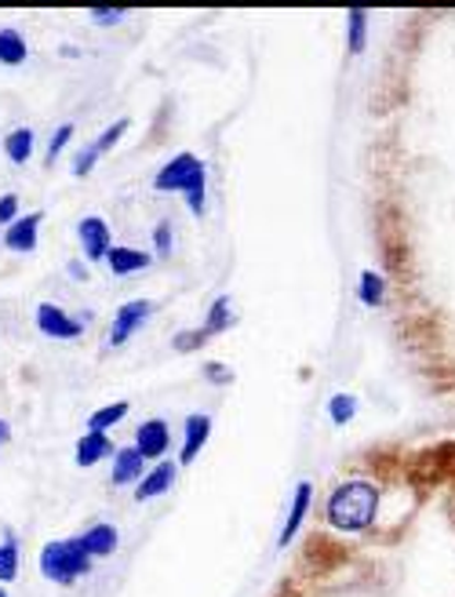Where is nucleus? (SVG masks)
<instances>
[{
    "instance_id": "b1692460",
    "label": "nucleus",
    "mask_w": 455,
    "mask_h": 597,
    "mask_svg": "<svg viewBox=\"0 0 455 597\" xmlns=\"http://www.w3.org/2000/svg\"><path fill=\"white\" fill-rule=\"evenodd\" d=\"M354 416H357V397L354 394H332V397H328V419H332L335 427L354 423Z\"/></svg>"
},
{
    "instance_id": "4468645a",
    "label": "nucleus",
    "mask_w": 455,
    "mask_h": 597,
    "mask_svg": "<svg viewBox=\"0 0 455 597\" xmlns=\"http://www.w3.org/2000/svg\"><path fill=\"white\" fill-rule=\"evenodd\" d=\"M150 262H153L150 251H139V248H128V245H113L110 256H106V267H110L113 278H132V273H143Z\"/></svg>"
},
{
    "instance_id": "f3484780",
    "label": "nucleus",
    "mask_w": 455,
    "mask_h": 597,
    "mask_svg": "<svg viewBox=\"0 0 455 597\" xmlns=\"http://www.w3.org/2000/svg\"><path fill=\"white\" fill-rule=\"evenodd\" d=\"M19 565H22V547H19V536L4 532V539H0V583H15L19 579Z\"/></svg>"
},
{
    "instance_id": "c756f323",
    "label": "nucleus",
    "mask_w": 455,
    "mask_h": 597,
    "mask_svg": "<svg viewBox=\"0 0 455 597\" xmlns=\"http://www.w3.org/2000/svg\"><path fill=\"white\" fill-rule=\"evenodd\" d=\"M99 165V149H95V143L91 146H84V149H77V157H73V176L77 179H84V176H91V168Z\"/></svg>"
},
{
    "instance_id": "bb28decb",
    "label": "nucleus",
    "mask_w": 455,
    "mask_h": 597,
    "mask_svg": "<svg viewBox=\"0 0 455 597\" xmlns=\"http://www.w3.org/2000/svg\"><path fill=\"white\" fill-rule=\"evenodd\" d=\"M204 342H208V336H204V328H182L172 336V347L179 353H190V350H201Z\"/></svg>"
},
{
    "instance_id": "a878e982",
    "label": "nucleus",
    "mask_w": 455,
    "mask_h": 597,
    "mask_svg": "<svg viewBox=\"0 0 455 597\" xmlns=\"http://www.w3.org/2000/svg\"><path fill=\"white\" fill-rule=\"evenodd\" d=\"M172 248H175L172 223H157L153 226V256L157 259H172Z\"/></svg>"
},
{
    "instance_id": "c85d7f7f",
    "label": "nucleus",
    "mask_w": 455,
    "mask_h": 597,
    "mask_svg": "<svg viewBox=\"0 0 455 597\" xmlns=\"http://www.w3.org/2000/svg\"><path fill=\"white\" fill-rule=\"evenodd\" d=\"M88 19L95 22V26L110 30V26H117V22L128 19V11H124V8H91V11H88Z\"/></svg>"
},
{
    "instance_id": "0eeeda50",
    "label": "nucleus",
    "mask_w": 455,
    "mask_h": 597,
    "mask_svg": "<svg viewBox=\"0 0 455 597\" xmlns=\"http://www.w3.org/2000/svg\"><path fill=\"white\" fill-rule=\"evenodd\" d=\"M310 507H314V485H310V481H299V485H295V492H292L288 518H284V528H281V536H277V547L281 550H288L295 543V536L303 532L306 518H310Z\"/></svg>"
},
{
    "instance_id": "6ab92c4d",
    "label": "nucleus",
    "mask_w": 455,
    "mask_h": 597,
    "mask_svg": "<svg viewBox=\"0 0 455 597\" xmlns=\"http://www.w3.org/2000/svg\"><path fill=\"white\" fill-rule=\"evenodd\" d=\"M364 44H368V11L350 8L346 11V52L361 55Z\"/></svg>"
},
{
    "instance_id": "6e6552de",
    "label": "nucleus",
    "mask_w": 455,
    "mask_h": 597,
    "mask_svg": "<svg viewBox=\"0 0 455 597\" xmlns=\"http://www.w3.org/2000/svg\"><path fill=\"white\" fill-rule=\"evenodd\" d=\"M208 433H212V416L204 412H193L182 423V448H179V466H190L193 459L201 455V448L208 444Z\"/></svg>"
},
{
    "instance_id": "2f4dec72",
    "label": "nucleus",
    "mask_w": 455,
    "mask_h": 597,
    "mask_svg": "<svg viewBox=\"0 0 455 597\" xmlns=\"http://www.w3.org/2000/svg\"><path fill=\"white\" fill-rule=\"evenodd\" d=\"M15 219H19V198L15 193H4V198H0V226L8 229Z\"/></svg>"
},
{
    "instance_id": "423d86ee",
    "label": "nucleus",
    "mask_w": 455,
    "mask_h": 597,
    "mask_svg": "<svg viewBox=\"0 0 455 597\" xmlns=\"http://www.w3.org/2000/svg\"><path fill=\"white\" fill-rule=\"evenodd\" d=\"M197 168H204V160L197 154H175L168 165L153 176L157 193H182L190 187V179L197 176Z\"/></svg>"
},
{
    "instance_id": "7ed1b4c3",
    "label": "nucleus",
    "mask_w": 455,
    "mask_h": 597,
    "mask_svg": "<svg viewBox=\"0 0 455 597\" xmlns=\"http://www.w3.org/2000/svg\"><path fill=\"white\" fill-rule=\"evenodd\" d=\"M153 303L150 298H128V303H124L117 314H113V320H110V350H121L124 342H128L135 331H139L146 320L153 317Z\"/></svg>"
},
{
    "instance_id": "9b49d317",
    "label": "nucleus",
    "mask_w": 455,
    "mask_h": 597,
    "mask_svg": "<svg viewBox=\"0 0 455 597\" xmlns=\"http://www.w3.org/2000/svg\"><path fill=\"white\" fill-rule=\"evenodd\" d=\"M146 477V459H143V452L135 444H128V448H117V455H113V470H110V481L117 488H135L139 481Z\"/></svg>"
},
{
    "instance_id": "393cba45",
    "label": "nucleus",
    "mask_w": 455,
    "mask_h": 597,
    "mask_svg": "<svg viewBox=\"0 0 455 597\" xmlns=\"http://www.w3.org/2000/svg\"><path fill=\"white\" fill-rule=\"evenodd\" d=\"M128 128H132V121H128V117H121V121H113V124H110V128H106V132H102V135H99V139H95V149H99V157H102V154H110V149H113V146H117V143L124 139V135H128Z\"/></svg>"
},
{
    "instance_id": "20e7f679",
    "label": "nucleus",
    "mask_w": 455,
    "mask_h": 597,
    "mask_svg": "<svg viewBox=\"0 0 455 597\" xmlns=\"http://www.w3.org/2000/svg\"><path fill=\"white\" fill-rule=\"evenodd\" d=\"M37 331L41 336H48V339H62V342H70V339H81L84 336V320H77L73 314H66L62 306H55V303H41L37 306Z\"/></svg>"
},
{
    "instance_id": "f8f14e48",
    "label": "nucleus",
    "mask_w": 455,
    "mask_h": 597,
    "mask_svg": "<svg viewBox=\"0 0 455 597\" xmlns=\"http://www.w3.org/2000/svg\"><path fill=\"white\" fill-rule=\"evenodd\" d=\"M41 223H44V212L19 215V219L4 229V248H8V251H37Z\"/></svg>"
},
{
    "instance_id": "f704fd0d",
    "label": "nucleus",
    "mask_w": 455,
    "mask_h": 597,
    "mask_svg": "<svg viewBox=\"0 0 455 597\" xmlns=\"http://www.w3.org/2000/svg\"><path fill=\"white\" fill-rule=\"evenodd\" d=\"M0 597H11V594H8V587H4V583H0Z\"/></svg>"
},
{
    "instance_id": "dca6fc26",
    "label": "nucleus",
    "mask_w": 455,
    "mask_h": 597,
    "mask_svg": "<svg viewBox=\"0 0 455 597\" xmlns=\"http://www.w3.org/2000/svg\"><path fill=\"white\" fill-rule=\"evenodd\" d=\"M30 59V44L15 26H0V66H22Z\"/></svg>"
},
{
    "instance_id": "72a5a7b5",
    "label": "nucleus",
    "mask_w": 455,
    "mask_h": 597,
    "mask_svg": "<svg viewBox=\"0 0 455 597\" xmlns=\"http://www.w3.org/2000/svg\"><path fill=\"white\" fill-rule=\"evenodd\" d=\"M8 441H11V423L0 419V444H8Z\"/></svg>"
},
{
    "instance_id": "cd10ccee",
    "label": "nucleus",
    "mask_w": 455,
    "mask_h": 597,
    "mask_svg": "<svg viewBox=\"0 0 455 597\" xmlns=\"http://www.w3.org/2000/svg\"><path fill=\"white\" fill-rule=\"evenodd\" d=\"M70 139H73V124H59L55 135H52V143H48V154H44V165H55L62 149L70 146Z\"/></svg>"
},
{
    "instance_id": "ddd939ff",
    "label": "nucleus",
    "mask_w": 455,
    "mask_h": 597,
    "mask_svg": "<svg viewBox=\"0 0 455 597\" xmlns=\"http://www.w3.org/2000/svg\"><path fill=\"white\" fill-rule=\"evenodd\" d=\"M175 474H179V463H157L153 470H146V477L135 485V499L139 503H150V499H157V496H164L168 488L175 485Z\"/></svg>"
},
{
    "instance_id": "412c9836",
    "label": "nucleus",
    "mask_w": 455,
    "mask_h": 597,
    "mask_svg": "<svg viewBox=\"0 0 455 597\" xmlns=\"http://www.w3.org/2000/svg\"><path fill=\"white\" fill-rule=\"evenodd\" d=\"M357 298H361L364 306L379 309V306L386 303V281H383V273L364 270L361 278H357Z\"/></svg>"
},
{
    "instance_id": "9d476101",
    "label": "nucleus",
    "mask_w": 455,
    "mask_h": 597,
    "mask_svg": "<svg viewBox=\"0 0 455 597\" xmlns=\"http://www.w3.org/2000/svg\"><path fill=\"white\" fill-rule=\"evenodd\" d=\"M135 448L143 452V459H164L168 448H172V430H168L164 419H146L135 430Z\"/></svg>"
},
{
    "instance_id": "473e14b6",
    "label": "nucleus",
    "mask_w": 455,
    "mask_h": 597,
    "mask_svg": "<svg viewBox=\"0 0 455 597\" xmlns=\"http://www.w3.org/2000/svg\"><path fill=\"white\" fill-rule=\"evenodd\" d=\"M66 273H70V278H77V281H88V267L81 259H73L70 267H66Z\"/></svg>"
},
{
    "instance_id": "a211bd4d",
    "label": "nucleus",
    "mask_w": 455,
    "mask_h": 597,
    "mask_svg": "<svg viewBox=\"0 0 455 597\" xmlns=\"http://www.w3.org/2000/svg\"><path fill=\"white\" fill-rule=\"evenodd\" d=\"M234 325V298L230 295H219V298H215V303L208 306V317H204V336H223V331L226 328H230Z\"/></svg>"
},
{
    "instance_id": "aec40b11",
    "label": "nucleus",
    "mask_w": 455,
    "mask_h": 597,
    "mask_svg": "<svg viewBox=\"0 0 455 597\" xmlns=\"http://www.w3.org/2000/svg\"><path fill=\"white\" fill-rule=\"evenodd\" d=\"M4 154L11 165H26V160L33 157V128H15V132H8L4 135Z\"/></svg>"
},
{
    "instance_id": "4be33fe9",
    "label": "nucleus",
    "mask_w": 455,
    "mask_h": 597,
    "mask_svg": "<svg viewBox=\"0 0 455 597\" xmlns=\"http://www.w3.org/2000/svg\"><path fill=\"white\" fill-rule=\"evenodd\" d=\"M182 198H186V209L197 215L208 212V168H197V176L190 179V187L182 190Z\"/></svg>"
},
{
    "instance_id": "7c9ffc66",
    "label": "nucleus",
    "mask_w": 455,
    "mask_h": 597,
    "mask_svg": "<svg viewBox=\"0 0 455 597\" xmlns=\"http://www.w3.org/2000/svg\"><path fill=\"white\" fill-rule=\"evenodd\" d=\"M204 379H208L212 386H230L234 383V369L223 361H208L204 364Z\"/></svg>"
},
{
    "instance_id": "f03ea898",
    "label": "nucleus",
    "mask_w": 455,
    "mask_h": 597,
    "mask_svg": "<svg viewBox=\"0 0 455 597\" xmlns=\"http://www.w3.org/2000/svg\"><path fill=\"white\" fill-rule=\"evenodd\" d=\"M37 568L44 579L55 583V587H73V583L91 576L95 561L84 554L81 539L70 536V539H52V543H44L37 554Z\"/></svg>"
},
{
    "instance_id": "39448f33",
    "label": "nucleus",
    "mask_w": 455,
    "mask_h": 597,
    "mask_svg": "<svg viewBox=\"0 0 455 597\" xmlns=\"http://www.w3.org/2000/svg\"><path fill=\"white\" fill-rule=\"evenodd\" d=\"M77 240H81V251L88 262H106L113 248V229L102 215H84V219L77 223Z\"/></svg>"
},
{
    "instance_id": "1a4fd4ad",
    "label": "nucleus",
    "mask_w": 455,
    "mask_h": 597,
    "mask_svg": "<svg viewBox=\"0 0 455 597\" xmlns=\"http://www.w3.org/2000/svg\"><path fill=\"white\" fill-rule=\"evenodd\" d=\"M81 547H84V554L91 561H102V557H113L117 554V547H121V532H117V525H110V521H95L91 528H84L81 536Z\"/></svg>"
},
{
    "instance_id": "2eb2a0df",
    "label": "nucleus",
    "mask_w": 455,
    "mask_h": 597,
    "mask_svg": "<svg viewBox=\"0 0 455 597\" xmlns=\"http://www.w3.org/2000/svg\"><path fill=\"white\" fill-rule=\"evenodd\" d=\"M117 455V448H113L110 441V433H95V430H88L77 438V466H95L102 463V459H113Z\"/></svg>"
},
{
    "instance_id": "f257e3e1",
    "label": "nucleus",
    "mask_w": 455,
    "mask_h": 597,
    "mask_svg": "<svg viewBox=\"0 0 455 597\" xmlns=\"http://www.w3.org/2000/svg\"><path fill=\"white\" fill-rule=\"evenodd\" d=\"M379 507H383V492L379 485L364 477H350L343 485H335L325 499V521L335 532H368V528L379 521Z\"/></svg>"
},
{
    "instance_id": "5701e85b",
    "label": "nucleus",
    "mask_w": 455,
    "mask_h": 597,
    "mask_svg": "<svg viewBox=\"0 0 455 597\" xmlns=\"http://www.w3.org/2000/svg\"><path fill=\"white\" fill-rule=\"evenodd\" d=\"M128 401H113V405H106V408H95L88 416V430H95V433H106V430H113L117 423L128 416Z\"/></svg>"
}]
</instances>
